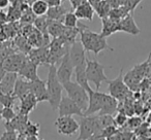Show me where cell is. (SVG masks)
Returning a JSON list of instances; mask_svg holds the SVG:
<instances>
[{
  "instance_id": "obj_39",
  "label": "cell",
  "mask_w": 151,
  "mask_h": 140,
  "mask_svg": "<svg viewBox=\"0 0 151 140\" xmlns=\"http://www.w3.org/2000/svg\"><path fill=\"white\" fill-rule=\"evenodd\" d=\"M1 115H2V119H5V122H9L16 117L17 114L14 110V107H3L1 110Z\"/></svg>"
},
{
  "instance_id": "obj_8",
  "label": "cell",
  "mask_w": 151,
  "mask_h": 140,
  "mask_svg": "<svg viewBox=\"0 0 151 140\" xmlns=\"http://www.w3.org/2000/svg\"><path fill=\"white\" fill-rule=\"evenodd\" d=\"M88 95H89V104H88V108L84 112V115H93L94 113H99V111L105 106L110 94L99 92L96 90L95 91L91 90L90 92H88Z\"/></svg>"
},
{
  "instance_id": "obj_33",
  "label": "cell",
  "mask_w": 151,
  "mask_h": 140,
  "mask_svg": "<svg viewBox=\"0 0 151 140\" xmlns=\"http://www.w3.org/2000/svg\"><path fill=\"white\" fill-rule=\"evenodd\" d=\"M22 14H23V11L20 9H18V7H16V6H13V5H9V11H7V14H6L7 23L20 21L22 17Z\"/></svg>"
},
{
  "instance_id": "obj_51",
  "label": "cell",
  "mask_w": 151,
  "mask_h": 140,
  "mask_svg": "<svg viewBox=\"0 0 151 140\" xmlns=\"http://www.w3.org/2000/svg\"><path fill=\"white\" fill-rule=\"evenodd\" d=\"M0 108H3V106L1 105V103H0Z\"/></svg>"
},
{
  "instance_id": "obj_5",
  "label": "cell",
  "mask_w": 151,
  "mask_h": 140,
  "mask_svg": "<svg viewBox=\"0 0 151 140\" xmlns=\"http://www.w3.org/2000/svg\"><path fill=\"white\" fill-rule=\"evenodd\" d=\"M106 66L97 60H86V74L89 82H92L95 86V90L99 91L103 82H108L107 75L105 73Z\"/></svg>"
},
{
  "instance_id": "obj_31",
  "label": "cell",
  "mask_w": 151,
  "mask_h": 140,
  "mask_svg": "<svg viewBox=\"0 0 151 140\" xmlns=\"http://www.w3.org/2000/svg\"><path fill=\"white\" fill-rule=\"evenodd\" d=\"M33 24H34V27H35L40 32H42L44 35H49L48 34L49 19L47 18V16L36 17V19H35V21H34Z\"/></svg>"
},
{
  "instance_id": "obj_45",
  "label": "cell",
  "mask_w": 151,
  "mask_h": 140,
  "mask_svg": "<svg viewBox=\"0 0 151 140\" xmlns=\"http://www.w3.org/2000/svg\"><path fill=\"white\" fill-rule=\"evenodd\" d=\"M88 140H107V138H106L101 133H97V134H94V135L91 136Z\"/></svg>"
},
{
  "instance_id": "obj_43",
  "label": "cell",
  "mask_w": 151,
  "mask_h": 140,
  "mask_svg": "<svg viewBox=\"0 0 151 140\" xmlns=\"http://www.w3.org/2000/svg\"><path fill=\"white\" fill-rule=\"evenodd\" d=\"M7 23V18H6V14L3 13L2 11H0V27H2L3 25Z\"/></svg>"
},
{
  "instance_id": "obj_32",
  "label": "cell",
  "mask_w": 151,
  "mask_h": 140,
  "mask_svg": "<svg viewBox=\"0 0 151 140\" xmlns=\"http://www.w3.org/2000/svg\"><path fill=\"white\" fill-rule=\"evenodd\" d=\"M128 14H132L123 6H119V7H115V9H112L111 11L109 14V18L115 20V21H120L122 20L124 17L128 15Z\"/></svg>"
},
{
  "instance_id": "obj_15",
  "label": "cell",
  "mask_w": 151,
  "mask_h": 140,
  "mask_svg": "<svg viewBox=\"0 0 151 140\" xmlns=\"http://www.w3.org/2000/svg\"><path fill=\"white\" fill-rule=\"evenodd\" d=\"M119 32H125V33L134 36L140 34L141 30L134 22L132 14H128L126 17H124L123 19L119 21Z\"/></svg>"
},
{
  "instance_id": "obj_29",
  "label": "cell",
  "mask_w": 151,
  "mask_h": 140,
  "mask_svg": "<svg viewBox=\"0 0 151 140\" xmlns=\"http://www.w3.org/2000/svg\"><path fill=\"white\" fill-rule=\"evenodd\" d=\"M15 44L18 48V50H20V53H23L25 55H28L31 50V44L29 43L28 39L24 35L18 36L15 40Z\"/></svg>"
},
{
  "instance_id": "obj_53",
  "label": "cell",
  "mask_w": 151,
  "mask_h": 140,
  "mask_svg": "<svg viewBox=\"0 0 151 140\" xmlns=\"http://www.w3.org/2000/svg\"><path fill=\"white\" fill-rule=\"evenodd\" d=\"M77 140H78V139H77Z\"/></svg>"
},
{
  "instance_id": "obj_9",
  "label": "cell",
  "mask_w": 151,
  "mask_h": 140,
  "mask_svg": "<svg viewBox=\"0 0 151 140\" xmlns=\"http://www.w3.org/2000/svg\"><path fill=\"white\" fill-rule=\"evenodd\" d=\"M58 113L59 117H73V115L83 117L84 115V111L67 95L62 96V98H61L58 106Z\"/></svg>"
},
{
  "instance_id": "obj_28",
  "label": "cell",
  "mask_w": 151,
  "mask_h": 140,
  "mask_svg": "<svg viewBox=\"0 0 151 140\" xmlns=\"http://www.w3.org/2000/svg\"><path fill=\"white\" fill-rule=\"evenodd\" d=\"M137 135L132 131L120 129L117 133H115L113 136L107 138V140H136Z\"/></svg>"
},
{
  "instance_id": "obj_14",
  "label": "cell",
  "mask_w": 151,
  "mask_h": 140,
  "mask_svg": "<svg viewBox=\"0 0 151 140\" xmlns=\"http://www.w3.org/2000/svg\"><path fill=\"white\" fill-rule=\"evenodd\" d=\"M28 122H29L28 114H23V113L19 112L12 121L5 122L4 128L6 131H16L21 135H23Z\"/></svg>"
},
{
  "instance_id": "obj_19",
  "label": "cell",
  "mask_w": 151,
  "mask_h": 140,
  "mask_svg": "<svg viewBox=\"0 0 151 140\" xmlns=\"http://www.w3.org/2000/svg\"><path fill=\"white\" fill-rule=\"evenodd\" d=\"M75 77H76V82H78L80 86H82L87 92H90L92 90L90 85H89L88 78H87L86 63L75 67Z\"/></svg>"
},
{
  "instance_id": "obj_7",
  "label": "cell",
  "mask_w": 151,
  "mask_h": 140,
  "mask_svg": "<svg viewBox=\"0 0 151 140\" xmlns=\"http://www.w3.org/2000/svg\"><path fill=\"white\" fill-rule=\"evenodd\" d=\"M54 126L60 135L69 137L78 133L80 129V124L73 117H58L55 121Z\"/></svg>"
},
{
  "instance_id": "obj_30",
  "label": "cell",
  "mask_w": 151,
  "mask_h": 140,
  "mask_svg": "<svg viewBox=\"0 0 151 140\" xmlns=\"http://www.w3.org/2000/svg\"><path fill=\"white\" fill-rule=\"evenodd\" d=\"M63 25L66 28H77L79 26V19L76 16L75 11H67L62 20Z\"/></svg>"
},
{
  "instance_id": "obj_26",
  "label": "cell",
  "mask_w": 151,
  "mask_h": 140,
  "mask_svg": "<svg viewBox=\"0 0 151 140\" xmlns=\"http://www.w3.org/2000/svg\"><path fill=\"white\" fill-rule=\"evenodd\" d=\"M111 9L112 7L108 0H101L96 5H94L95 14L101 18V20L109 17V14L111 11Z\"/></svg>"
},
{
  "instance_id": "obj_35",
  "label": "cell",
  "mask_w": 151,
  "mask_h": 140,
  "mask_svg": "<svg viewBox=\"0 0 151 140\" xmlns=\"http://www.w3.org/2000/svg\"><path fill=\"white\" fill-rule=\"evenodd\" d=\"M35 19L36 16L34 15L31 7L29 6L27 9H25L23 11L20 22H21L22 25H32V23H34V21H35Z\"/></svg>"
},
{
  "instance_id": "obj_25",
  "label": "cell",
  "mask_w": 151,
  "mask_h": 140,
  "mask_svg": "<svg viewBox=\"0 0 151 140\" xmlns=\"http://www.w3.org/2000/svg\"><path fill=\"white\" fill-rule=\"evenodd\" d=\"M65 26L63 25L62 22L59 21H52L49 20L48 24V34L51 35L53 38H58L63 34L65 30Z\"/></svg>"
},
{
  "instance_id": "obj_27",
  "label": "cell",
  "mask_w": 151,
  "mask_h": 140,
  "mask_svg": "<svg viewBox=\"0 0 151 140\" xmlns=\"http://www.w3.org/2000/svg\"><path fill=\"white\" fill-rule=\"evenodd\" d=\"M33 14L36 16V17H42V16H46L47 11L49 9V5L47 2H45L44 0H36L30 5Z\"/></svg>"
},
{
  "instance_id": "obj_47",
  "label": "cell",
  "mask_w": 151,
  "mask_h": 140,
  "mask_svg": "<svg viewBox=\"0 0 151 140\" xmlns=\"http://www.w3.org/2000/svg\"><path fill=\"white\" fill-rule=\"evenodd\" d=\"M6 70H5L4 68H3L1 65H0V82H1V80H3V77L5 76V74H6Z\"/></svg>"
},
{
  "instance_id": "obj_44",
  "label": "cell",
  "mask_w": 151,
  "mask_h": 140,
  "mask_svg": "<svg viewBox=\"0 0 151 140\" xmlns=\"http://www.w3.org/2000/svg\"><path fill=\"white\" fill-rule=\"evenodd\" d=\"M44 1L48 3V5L51 7V6H56V5H60L62 0H44Z\"/></svg>"
},
{
  "instance_id": "obj_12",
  "label": "cell",
  "mask_w": 151,
  "mask_h": 140,
  "mask_svg": "<svg viewBox=\"0 0 151 140\" xmlns=\"http://www.w3.org/2000/svg\"><path fill=\"white\" fill-rule=\"evenodd\" d=\"M37 67L38 65L35 64L33 61H31L29 58L25 59L23 65H22L21 69L18 72V75L22 78L29 80V82H34V80H40V76L37 74Z\"/></svg>"
},
{
  "instance_id": "obj_20",
  "label": "cell",
  "mask_w": 151,
  "mask_h": 140,
  "mask_svg": "<svg viewBox=\"0 0 151 140\" xmlns=\"http://www.w3.org/2000/svg\"><path fill=\"white\" fill-rule=\"evenodd\" d=\"M75 14L79 20H86V21H92L94 17V7L87 1V2L81 4L77 9H75Z\"/></svg>"
},
{
  "instance_id": "obj_4",
  "label": "cell",
  "mask_w": 151,
  "mask_h": 140,
  "mask_svg": "<svg viewBox=\"0 0 151 140\" xmlns=\"http://www.w3.org/2000/svg\"><path fill=\"white\" fill-rule=\"evenodd\" d=\"M63 89L66 92L67 96L75 101L79 105L83 111H86L89 104V95L88 92L83 88L82 86L78 84L77 82H67L63 84Z\"/></svg>"
},
{
  "instance_id": "obj_42",
  "label": "cell",
  "mask_w": 151,
  "mask_h": 140,
  "mask_svg": "<svg viewBox=\"0 0 151 140\" xmlns=\"http://www.w3.org/2000/svg\"><path fill=\"white\" fill-rule=\"evenodd\" d=\"M88 0H69V2H70V5L71 7H73V9H77L78 6H80L81 4H83V3L87 2Z\"/></svg>"
},
{
  "instance_id": "obj_3",
  "label": "cell",
  "mask_w": 151,
  "mask_h": 140,
  "mask_svg": "<svg viewBox=\"0 0 151 140\" xmlns=\"http://www.w3.org/2000/svg\"><path fill=\"white\" fill-rule=\"evenodd\" d=\"M80 129L78 140H88L92 135L103 132L99 115H83L80 117Z\"/></svg>"
},
{
  "instance_id": "obj_38",
  "label": "cell",
  "mask_w": 151,
  "mask_h": 140,
  "mask_svg": "<svg viewBox=\"0 0 151 140\" xmlns=\"http://www.w3.org/2000/svg\"><path fill=\"white\" fill-rule=\"evenodd\" d=\"M114 119H115V125L118 128H123L126 125V123H127L128 115H126L122 111H117V114L114 117Z\"/></svg>"
},
{
  "instance_id": "obj_50",
  "label": "cell",
  "mask_w": 151,
  "mask_h": 140,
  "mask_svg": "<svg viewBox=\"0 0 151 140\" xmlns=\"http://www.w3.org/2000/svg\"><path fill=\"white\" fill-rule=\"evenodd\" d=\"M1 110H2V108H0V123H1V121H2V115H1Z\"/></svg>"
},
{
  "instance_id": "obj_37",
  "label": "cell",
  "mask_w": 151,
  "mask_h": 140,
  "mask_svg": "<svg viewBox=\"0 0 151 140\" xmlns=\"http://www.w3.org/2000/svg\"><path fill=\"white\" fill-rule=\"evenodd\" d=\"M40 130V124H34L32 122H28L27 126L25 128V131L23 133V136H27V135H36L38 136Z\"/></svg>"
},
{
  "instance_id": "obj_49",
  "label": "cell",
  "mask_w": 151,
  "mask_h": 140,
  "mask_svg": "<svg viewBox=\"0 0 151 140\" xmlns=\"http://www.w3.org/2000/svg\"><path fill=\"white\" fill-rule=\"evenodd\" d=\"M99 1H101V0H88V2L90 3V4L92 5L93 7H94V5H96L97 3L99 2Z\"/></svg>"
},
{
  "instance_id": "obj_52",
  "label": "cell",
  "mask_w": 151,
  "mask_h": 140,
  "mask_svg": "<svg viewBox=\"0 0 151 140\" xmlns=\"http://www.w3.org/2000/svg\"><path fill=\"white\" fill-rule=\"evenodd\" d=\"M38 140H45V139H42V138H38Z\"/></svg>"
},
{
  "instance_id": "obj_40",
  "label": "cell",
  "mask_w": 151,
  "mask_h": 140,
  "mask_svg": "<svg viewBox=\"0 0 151 140\" xmlns=\"http://www.w3.org/2000/svg\"><path fill=\"white\" fill-rule=\"evenodd\" d=\"M19 133L16 131H6L3 132L2 135L0 136V140H18Z\"/></svg>"
},
{
  "instance_id": "obj_46",
  "label": "cell",
  "mask_w": 151,
  "mask_h": 140,
  "mask_svg": "<svg viewBox=\"0 0 151 140\" xmlns=\"http://www.w3.org/2000/svg\"><path fill=\"white\" fill-rule=\"evenodd\" d=\"M11 5L9 0H0V9H4Z\"/></svg>"
},
{
  "instance_id": "obj_34",
  "label": "cell",
  "mask_w": 151,
  "mask_h": 140,
  "mask_svg": "<svg viewBox=\"0 0 151 140\" xmlns=\"http://www.w3.org/2000/svg\"><path fill=\"white\" fill-rule=\"evenodd\" d=\"M142 124H143V119L140 117H128L126 125L123 128H120V129L127 130V131H136Z\"/></svg>"
},
{
  "instance_id": "obj_13",
  "label": "cell",
  "mask_w": 151,
  "mask_h": 140,
  "mask_svg": "<svg viewBox=\"0 0 151 140\" xmlns=\"http://www.w3.org/2000/svg\"><path fill=\"white\" fill-rule=\"evenodd\" d=\"M85 53L86 50H85L83 44L81 43V41H75L71 44L68 50V55L73 67L86 63L87 58L85 56Z\"/></svg>"
},
{
  "instance_id": "obj_10",
  "label": "cell",
  "mask_w": 151,
  "mask_h": 140,
  "mask_svg": "<svg viewBox=\"0 0 151 140\" xmlns=\"http://www.w3.org/2000/svg\"><path fill=\"white\" fill-rule=\"evenodd\" d=\"M73 73H75V67L71 63L68 53H66L60 60V64L57 68V76L60 82L63 85L67 82H70Z\"/></svg>"
},
{
  "instance_id": "obj_36",
  "label": "cell",
  "mask_w": 151,
  "mask_h": 140,
  "mask_svg": "<svg viewBox=\"0 0 151 140\" xmlns=\"http://www.w3.org/2000/svg\"><path fill=\"white\" fill-rule=\"evenodd\" d=\"M16 100L18 99L14 94H0V103L3 107H14L16 104Z\"/></svg>"
},
{
  "instance_id": "obj_6",
  "label": "cell",
  "mask_w": 151,
  "mask_h": 140,
  "mask_svg": "<svg viewBox=\"0 0 151 140\" xmlns=\"http://www.w3.org/2000/svg\"><path fill=\"white\" fill-rule=\"evenodd\" d=\"M108 91L109 94L112 97L118 100L119 102H122L125 99L130 98L132 96V91L129 90L127 86H126L125 82L123 80V69H121L116 78L108 82Z\"/></svg>"
},
{
  "instance_id": "obj_11",
  "label": "cell",
  "mask_w": 151,
  "mask_h": 140,
  "mask_svg": "<svg viewBox=\"0 0 151 140\" xmlns=\"http://www.w3.org/2000/svg\"><path fill=\"white\" fill-rule=\"evenodd\" d=\"M26 58H27V55L23 54V53H13L0 63V65L7 72H16V73H18Z\"/></svg>"
},
{
  "instance_id": "obj_1",
  "label": "cell",
  "mask_w": 151,
  "mask_h": 140,
  "mask_svg": "<svg viewBox=\"0 0 151 140\" xmlns=\"http://www.w3.org/2000/svg\"><path fill=\"white\" fill-rule=\"evenodd\" d=\"M81 35V43L83 44L85 50L89 53H93L95 56L99 54L101 52L104 50H112L113 52L114 48L108 44L107 37H105L104 35H101V33H96L93 32L91 30H89V28L85 27L81 30L80 32Z\"/></svg>"
},
{
  "instance_id": "obj_22",
  "label": "cell",
  "mask_w": 151,
  "mask_h": 140,
  "mask_svg": "<svg viewBox=\"0 0 151 140\" xmlns=\"http://www.w3.org/2000/svg\"><path fill=\"white\" fill-rule=\"evenodd\" d=\"M28 93H30V82L19 76L17 80V82H16L14 95L17 97L18 100H20L24 96H26Z\"/></svg>"
},
{
  "instance_id": "obj_41",
  "label": "cell",
  "mask_w": 151,
  "mask_h": 140,
  "mask_svg": "<svg viewBox=\"0 0 151 140\" xmlns=\"http://www.w3.org/2000/svg\"><path fill=\"white\" fill-rule=\"evenodd\" d=\"M118 131H119V128H118L117 126H109V127L105 128V129L103 130L101 134H103L106 138H109V137H111V136H113L115 133H117Z\"/></svg>"
},
{
  "instance_id": "obj_23",
  "label": "cell",
  "mask_w": 151,
  "mask_h": 140,
  "mask_svg": "<svg viewBox=\"0 0 151 140\" xmlns=\"http://www.w3.org/2000/svg\"><path fill=\"white\" fill-rule=\"evenodd\" d=\"M108 1H109L112 9L123 6L129 13L134 14V11L136 9V7L142 2L143 0H108Z\"/></svg>"
},
{
  "instance_id": "obj_16",
  "label": "cell",
  "mask_w": 151,
  "mask_h": 140,
  "mask_svg": "<svg viewBox=\"0 0 151 140\" xmlns=\"http://www.w3.org/2000/svg\"><path fill=\"white\" fill-rule=\"evenodd\" d=\"M30 92L36 97L38 102H48V91L47 82L42 80H37L30 82Z\"/></svg>"
},
{
  "instance_id": "obj_21",
  "label": "cell",
  "mask_w": 151,
  "mask_h": 140,
  "mask_svg": "<svg viewBox=\"0 0 151 140\" xmlns=\"http://www.w3.org/2000/svg\"><path fill=\"white\" fill-rule=\"evenodd\" d=\"M101 24H103V28H101V33L105 37H109L112 34L119 32V21H115L108 17L101 19Z\"/></svg>"
},
{
  "instance_id": "obj_48",
  "label": "cell",
  "mask_w": 151,
  "mask_h": 140,
  "mask_svg": "<svg viewBox=\"0 0 151 140\" xmlns=\"http://www.w3.org/2000/svg\"><path fill=\"white\" fill-rule=\"evenodd\" d=\"M24 137H25V140H38V136L36 135H27Z\"/></svg>"
},
{
  "instance_id": "obj_24",
  "label": "cell",
  "mask_w": 151,
  "mask_h": 140,
  "mask_svg": "<svg viewBox=\"0 0 151 140\" xmlns=\"http://www.w3.org/2000/svg\"><path fill=\"white\" fill-rule=\"evenodd\" d=\"M67 13L66 9L63 7L62 5H56V6H51L49 7L48 11H47V18L52 21H59L62 22L63 18H64L65 14Z\"/></svg>"
},
{
  "instance_id": "obj_18",
  "label": "cell",
  "mask_w": 151,
  "mask_h": 140,
  "mask_svg": "<svg viewBox=\"0 0 151 140\" xmlns=\"http://www.w3.org/2000/svg\"><path fill=\"white\" fill-rule=\"evenodd\" d=\"M20 105H19V112L23 114H29L32 110L35 109L37 106V99L32 94L31 92L28 93L26 96H24L22 99H20Z\"/></svg>"
},
{
  "instance_id": "obj_2",
  "label": "cell",
  "mask_w": 151,
  "mask_h": 140,
  "mask_svg": "<svg viewBox=\"0 0 151 140\" xmlns=\"http://www.w3.org/2000/svg\"><path fill=\"white\" fill-rule=\"evenodd\" d=\"M47 91H48V102L53 111L58 109L59 103L62 98L63 85L60 82L57 76V68L54 64L49 65L48 78H47Z\"/></svg>"
},
{
  "instance_id": "obj_17",
  "label": "cell",
  "mask_w": 151,
  "mask_h": 140,
  "mask_svg": "<svg viewBox=\"0 0 151 140\" xmlns=\"http://www.w3.org/2000/svg\"><path fill=\"white\" fill-rule=\"evenodd\" d=\"M18 77L19 75L16 72H6L5 76L0 82V94H14Z\"/></svg>"
}]
</instances>
